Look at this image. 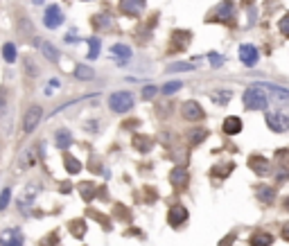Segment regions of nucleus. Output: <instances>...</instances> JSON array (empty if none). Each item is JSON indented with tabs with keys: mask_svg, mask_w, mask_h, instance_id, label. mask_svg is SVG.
I'll return each mask as SVG.
<instances>
[{
	"mask_svg": "<svg viewBox=\"0 0 289 246\" xmlns=\"http://www.w3.org/2000/svg\"><path fill=\"white\" fill-rule=\"evenodd\" d=\"M134 147L138 149V151H145V154H147V151L154 147V145H151L149 135H136V138H134Z\"/></svg>",
	"mask_w": 289,
	"mask_h": 246,
	"instance_id": "nucleus-23",
	"label": "nucleus"
},
{
	"mask_svg": "<svg viewBox=\"0 0 289 246\" xmlns=\"http://www.w3.org/2000/svg\"><path fill=\"white\" fill-rule=\"evenodd\" d=\"M93 28L95 30H109V28H113V20L109 16H104V14H97V16L93 18Z\"/></svg>",
	"mask_w": 289,
	"mask_h": 246,
	"instance_id": "nucleus-25",
	"label": "nucleus"
},
{
	"mask_svg": "<svg viewBox=\"0 0 289 246\" xmlns=\"http://www.w3.org/2000/svg\"><path fill=\"white\" fill-rule=\"evenodd\" d=\"M9 201H12V190L5 187V190L0 192V210H5V208L9 206Z\"/></svg>",
	"mask_w": 289,
	"mask_h": 246,
	"instance_id": "nucleus-33",
	"label": "nucleus"
},
{
	"mask_svg": "<svg viewBox=\"0 0 289 246\" xmlns=\"http://www.w3.org/2000/svg\"><path fill=\"white\" fill-rule=\"evenodd\" d=\"M55 145L59 149H68L72 145V133L68 131V129H57L55 133Z\"/></svg>",
	"mask_w": 289,
	"mask_h": 246,
	"instance_id": "nucleus-19",
	"label": "nucleus"
},
{
	"mask_svg": "<svg viewBox=\"0 0 289 246\" xmlns=\"http://www.w3.org/2000/svg\"><path fill=\"white\" fill-rule=\"evenodd\" d=\"M34 45L43 52V57L48 61H52V64H59V50H57L52 43H48V41H43V39H34Z\"/></svg>",
	"mask_w": 289,
	"mask_h": 246,
	"instance_id": "nucleus-11",
	"label": "nucleus"
},
{
	"mask_svg": "<svg viewBox=\"0 0 289 246\" xmlns=\"http://www.w3.org/2000/svg\"><path fill=\"white\" fill-rule=\"evenodd\" d=\"M188 222V210L183 206H174L167 214V224H170L172 228H181V224Z\"/></svg>",
	"mask_w": 289,
	"mask_h": 246,
	"instance_id": "nucleus-13",
	"label": "nucleus"
},
{
	"mask_svg": "<svg viewBox=\"0 0 289 246\" xmlns=\"http://www.w3.org/2000/svg\"><path fill=\"white\" fill-rule=\"evenodd\" d=\"M244 108L246 111H265L267 106H269V99H267V93L262 91L260 86H251L244 91Z\"/></svg>",
	"mask_w": 289,
	"mask_h": 246,
	"instance_id": "nucleus-1",
	"label": "nucleus"
},
{
	"mask_svg": "<svg viewBox=\"0 0 289 246\" xmlns=\"http://www.w3.org/2000/svg\"><path fill=\"white\" fill-rule=\"evenodd\" d=\"M61 23H64V12H61V7L59 5H50L43 14V25L48 30H57V28H61Z\"/></svg>",
	"mask_w": 289,
	"mask_h": 246,
	"instance_id": "nucleus-4",
	"label": "nucleus"
},
{
	"mask_svg": "<svg viewBox=\"0 0 289 246\" xmlns=\"http://www.w3.org/2000/svg\"><path fill=\"white\" fill-rule=\"evenodd\" d=\"M257 59H260V54H257V48L251 43H244L240 45V61L244 64L246 68H253L257 64Z\"/></svg>",
	"mask_w": 289,
	"mask_h": 246,
	"instance_id": "nucleus-9",
	"label": "nucleus"
},
{
	"mask_svg": "<svg viewBox=\"0 0 289 246\" xmlns=\"http://www.w3.org/2000/svg\"><path fill=\"white\" fill-rule=\"evenodd\" d=\"M181 115L188 120V122H199V120L203 118V108H201V104H197V102H186V104H181Z\"/></svg>",
	"mask_w": 289,
	"mask_h": 246,
	"instance_id": "nucleus-8",
	"label": "nucleus"
},
{
	"mask_svg": "<svg viewBox=\"0 0 289 246\" xmlns=\"http://www.w3.org/2000/svg\"><path fill=\"white\" fill-rule=\"evenodd\" d=\"M213 102L217 104V106H226L228 104V99H230V91H217V93H213Z\"/></svg>",
	"mask_w": 289,
	"mask_h": 246,
	"instance_id": "nucleus-29",
	"label": "nucleus"
},
{
	"mask_svg": "<svg viewBox=\"0 0 289 246\" xmlns=\"http://www.w3.org/2000/svg\"><path fill=\"white\" fill-rule=\"evenodd\" d=\"M269 88V95H271V102L276 104V106H289V88H282V86H276V84H271Z\"/></svg>",
	"mask_w": 289,
	"mask_h": 246,
	"instance_id": "nucleus-10",
	"label": "nucleus"
},
{
	"mask_svg": "<svg viewBox=\"0 0 289 246\" xmlns=\"http://www.w3.org/2000/svg\"><path fill=\"white\" fill-rule=\"evenodd\" d=\"M233 167H235V165L228 160V163H224V165H217V167H215V170H213V174L217 176V179H226V176H228L230 172H233Z\"/></svg>",
	"mask_w": 289,
	"mask_h": 246,
	"instance_id": "nucleus-27",
	"label": "nucleus"
},
{
	"mask_svg": "<svg viewBox=\"0 0 289 246\" xmlns=\"http://www.w3.org/2000/svg\"><path fill=\"white\" fill-rule=\"evenodd\" d=\"M25 68H30V75H32V77L39 75V68L32 64V59H25Z\"/></svg>",
	"mask_w": 289,
	"mask_h": 246,
	"instance_id": "nucleus-39",
	"label": "nucleus"
},
{
	"mask_svg": "<svg viewBox=\"0 0 289 246\" xmlns=\"http://www.w3.org/2000/svg\"><path fill=\"white\" fill-rule=\"evenodd\" d=\"M178 88H183V86H181V81H167L165 86L161 88V91H163V95H174Z\"/></svg>",
	"mask_w": 289,
	"mask_h": 246,
	"instance_id": "nucleus-32",
	"label": "nucleus"
},
{
	"mask_svg": "<svg viewBox=\"0 0 289 246\" xmlns=\"http://www.w3.org/2000/svg\"><path fill=\"white\" fill-rule=\"evenodd\" d=\"M267 127H269L271 131H276V133H282V131H287L289 129V118L285 113H278V111L267 113Z\"/></svg>",
	"mask_w": 289,
	"mask_h": 246,
	"instance_id": "nucleus-6",
	"label": "nucleus"
},
{
	"mask_svg": "<svg viewBox=\"0 0 289 246\" xmlns=\"http://www.w3.org/2000/svg\"><path fill=\"white\" fill-rule=\"evenodd\" d=\"M109 106H111L113 113H127V111H131V106H134V95H131L129 91L113 93V95L109 97Z\"/></svg>",
	"mask_w": 289,
	"mask_h": 246,
	"instance_id": "nucleus-2",
	"label": "nucleus"
},
{
	"mask_svg": "<svg viewBox=\"0 0 289 246\" xmlns=\"http://www.w3.org/2000/svg\"><path fill=\"white\" fill-rule=\"evenodd\" d=\"M235 16V3L233 0H224V3H219L217 7H215L213 12V18L219 20V23H230Z\"/></svg>",
	"mask_w": 289,
	"mask_h": 246,
	"instance_id": "nucleus-5",
	"label": "nucleus"
},
{
	"mask_svg": "<svg viewBox=\"0 0 289 246\" xmlns=\"http://www.w3.org/2000/svg\"><path fill=\"white\" fill-rule=\"evenodd\" d=\"M190 45V32H174L172 34V45H170V54L181 52Z\"/></svg>",
	"mask_w": 289,
	"mask_h": 246,
	"instance_id": "nucleus-15",
	"label": "nucleus"
},
{
	"mask_svg": "<svg viewBox=\"0 0 289 246\" xmlns=\"http://www.w3.org/2000/svg\"><path fill=\"white\" fill-rule=\"evenodd\" d=\"M64 167H66L68 174H80V172H82V163L75 158V156H70V154L64 156Z\"/></svg>",
	"mask_w": 289,
	"mask_h": 246,
	"instance_id": "nucleus-21",
	"label": "nucleus"
},
{
	"mask_svg": "<svg viewBox=\"0 0 289 246\" xmlns=\"http://www.w3.org/2000/svg\"><path fill=\"white\" fill-rule=\"evenodd\" d=\"M156 93H159V88H156V86H145L143 88V99H151Z\"/></svg>",
	"mask_w": 289,
	"mask_h": 246,
	"instance_id": "nucleus-37",
	"label": "nucleus"
},
{
	"mask_svg": "<svg viewBox=\"0 0 289 246\" xmlns=\"http://www.w3.org/2000/svg\"><path fill=\"white\" fill-rule=\"evenodd\" d=\"M5 108H7V93L5 88H0V115L5 113Z\"/></svg>",
	"mask_w": 289,
	"mask_h": 246,
	"instance_id": "nucleus-38",
	"label": "nucleus"
},
{
	"mask_svg": "<svg viewBox=\"0 0 289 246\" xmlns=\"http://www.w3.org/2000/svg\"><path fill=\"white\" fill-rule=\"evenodd\" d=\"M188 70H194V64H172L170 66V72H188Z\"/></svg>",
	"mask_w": 289,
	"mask_h": 246,
	"instance_id": "nucleus-34",
	"label": "nucleus"
},
{
	"mask_svg": "<svg viewBox=\"0 0 289 246\" xmlns=\"http://www.w3.org/2000/svg\"><path fill=\"white\" fill-rule=\"evenodd\" d=\"M251 246H271V242H273V237L269 233H265V230H255L253 235H251Z\"/></svg>",
	"mask_w": 289,
	"mask_h": 246,
	"instance_id": "nucleus-20",
	"label": "nucleus"
},
{
	"mask_svg": "<svg viewBox=\"0 0 289 246\" xmlns=\"http://www.w3.org/2000/svg\"><path fill=\"white\" fill-rule=\"evenodd\" d=\"M206 135H208L206 131H194V133H192V143H197V140H203Z\"/></svg>",
	"mask_w": 289,
	"mask_h": 246,
	"instance_id": "nucleus-41",
	"label": "nucleus"
},
{
	"mask_svg": "<svg viewBox=\"0 0 289 246\" xmlns=\"http://www.w3.org/2000/svg\"><path fill=\"white\" fill-rule=\"evenodd\" d=\"M80 192H82L84 201H91V199H95V185H93V183H82Z\"/></svg>",
	"mask_w": 289,
	"mask_h": 246,
	"instance_id": "nucleus-30",
	"label": "nucleus"
},
{
	"mask_svg": "<svg viewBox=\"0 0 289 246\" xmlns=\"http://www.w3.org/2000/svg\"><path fill=\"white\" fill-rule=\"evenodd\" d=\"M32 3H34V5H41V3H43V0H32Z\"/></svg>",
	"mask_w": 289,
	"mask_h": 246,
	"instance_id": "nucleus-43",
	"label": "nucleus"
},
{
	"mask_svg": "<svg viewBox=\"0 0 289 246\" xmlns=\"http://www.w3.org/2000/svg\"><path fill=\"white\" fill-rule=\"evenodd\" d=\"M222 129H224V133H226V135H238V133L242 131V120H240V118H235V115H230V118H226V120H224Z\"/></svg>",
	"mask_w": 289,
	"mask_h": 246,
	"instance_id": "nucleus-18",
	"label": "nucleus"
},
{
	"mask_svg": "<svg viewBox=\"0 0 289 246\" xmlns=\"http://www.w3.org/2000/svg\"><path fill=\"white\" fill-rule=\"evenodd\" d=\"M97 57H99V39L93 36V39H88V59H97Z\"/></svg>",
	"mask_w": 289,
	"mask_h": 246,
	"instance_id": "nucleus-31",
	"label": "nucleus"
},
{
	"mask_svg": "<svg viewBox=\"0 0 289 246\" xmlns=\"http://www.w3.org/2000/svg\"><path fill=\"white\" fill-rule=\"evenodd\" d=\"M75 77H77V79H82V81H88V79L95 77V72H93L88 66H77L75 68Z\"/></svg>",
	"mask_w": 289,
	"mask_h": 246,
	"instance_id": "nucleus-26",
	"label": "nucleus"
},
{
	"mask_svg": "<svg viewBox=\"0 0 289 246\" xmlns=\"http://www.w3.org/2000/svg\"><path fill=\"white\" fill-rule=\"evenodd\" d=\"M170 181H172V185H174V187H186L188 181H190L186 167H174V170L170 172Z\"/></svg>",
	"mask_w": 289,
	"mask_h": 246,
	"instance_id": "nucleus-17",
	"label": "nucleus"
},
{
	"mask_svg": "<svg viewBox=\"0 0 289 246\" xmlns=\"http://www.w3.org/2000/svg\"><path fill=\"white\" fill-rule=\"evenodd\" d=\"M3 57H5L7 64H14V61H16V45H14V43H5L3 45Z\"/></svg>",
	"mask_w": 289,
	"mask_h": 246,
	"instance_id": "nucleus-28",
	"label": "nucleus"
},
{
	"mask_svg": "<svg viewBox=\"0 0 289 246\" xmlns=\"http://www.w3.org/2000/svg\"><path fill=\"white\" fill-rule=\"evenodd\" d=\"M25 237L20 228H7L0 233V246H23Z\"/></svg>",
	"mask_w": 289,
	"mask_h": 246,
	"instance_id": "nucleus-7",
	"label": "nucleus"
},
{
	"mask_svg": "<svg viewBox=\"0 0 289 246\" xmlns=\"http://www.w3.org/2000/svg\"><path fill=\"white\" fill-rule=\"evenodd\" d=\"M208 59H210V66H213V68L224 66V57L222 54H215V52H213V54H208Z\"/></svg>",
	"mask_w": 289,
	"mask_h": 246,
	"instance_id": "nucleus-36",
	"label": "nucleus"
},
{
	"mask_svg": "<svg viewBox=\"0 0 289 246\" xmlns=\"http://www.w3.org/2000/svg\"><path fill=\"white\" fill-rule=\"evenodd\" d=\"M249 167L255 172L257 176H267L271 172V163L265 158V156H251V158H249Z\"/></svg>",
	"mask_w": 289,
	"mask_h": 246,
	"instance_id": "nucleus-12",
	"label": "nucleus"
},
{
	"mask_svg": "<svg viewBox=\"0 0 289 246\" xmlns=\"http://www.w3.org/2000/svg\"><path fill=\"white\" fill-rule=\"evenodd\" d=\"M120 9L127 16H140V12L145 9V0H120Z\"/></svg>",
	"mask_w": 289,
	"mask_h": 246,
	"instance_id": "nucleus-14",
	"label": "nucleus"
},
{
	"mask_svg": "<svg viewBox=\"0 0 289 246\" xmlns=\"http://www.w3.org/2000/svg\"><path fill=\"white\" fill-rule=\"evenodd\" d=\"M278 30H280V34L289 36V14H287V16H282V18H280V23H278Z\"/></svg>",
	"mask_w": 289,
	"mask_h": 246,
	"instance_id": "nucleus-35",
	"label": "nucleus"
},
{
	"mask_svg": "<svg viewBox=\"0 0 289 246\" xmlns=\"http://www.w3.org/2000/svg\"><path fill=\"white\" fill-rule=\"evenodd\" d=\"M41 246H57V233H52L48 239H43V242H41Z\"/></svg>",
	"mask_w": 289,
	"mask_h": 246,
	"instance_id": "nucleus-40",
	"label": "nucleus"
},
{
	"mask_svg": "<svg viewBox=\"0 0 289 246\" xmlns=\"http://www.w3.org/2000/svg\"><path fill=\"white\" fill-rule=\"evenodd\" d=\"M255 192H257V199H260L262 203H271L273 199H276V192H273V187H269V185H260Z\"/></svg>",
	"mask_w": 289,
	"mask_h": 246,
	"instance_id": "nucleus-22",
	"label": "nucleus"
},
{
	"mask_svg": "<svg viewBox=\"0 0 289 246\" xmlns=\"http://www.w3.org/2000/svg\"><path fill=\"white\" fill-rule=\"evenodd\" d=\"M41 118H43V108L39 106V104H32V106H28V111L23 115V131L25 133H32L36 127H39Z\"/></svg>",
	"mask_w": 289,
	"mask_h": 246,
	"instance_id": "nucleus-3",
	"label": "nucleus"
},
{
	"mask_svg": "<svg viewBox=\"0 0 289 246\" xmlns=\"http://www.w3.org/2000/svg\"><path fill=\"white\" fill-rule=\"evenodd\" d=\"M111 57L118 61L120 66H124L131 59V48H129V45H124V43H115L111 48Z\"/></svg>",
	"mask_w": 289,
	"mask_h": 246,
	"instance_id": "nucleus-16",
	"label": "nucleus"
},
{
	"mask_svg": "<svg viewBox=\"0 0 289 246\" xmlns=\"http://www.w3.org/2000/svg\"><path fill=\"white\" fill-rule=\"evenodd\" d=\"M282 237L289 239V222H287V224H282Z\"/></svg>",
	"mask_w": 289,
	"mask_h": 246,
	"instance_id": "nucleus-42",
	"label": "nucleus"
},
{
	"mask_svg": "<svg viewBox=\"0 0 289 246\" xmlns=\"http://www.w3.org/2000/svg\"><path fill=\"white\" fill-rule=\"evenodd\" d=\"M68 228H70V233L75 235V237H84V235H86V222H82V219H72V222L68 224Z\"/></svg>",
	"mask_w": 289,
	"mask_h": 246,
	"instance_id": "nucleus-24",
	"label": "nucleus"
}]
</instances>
